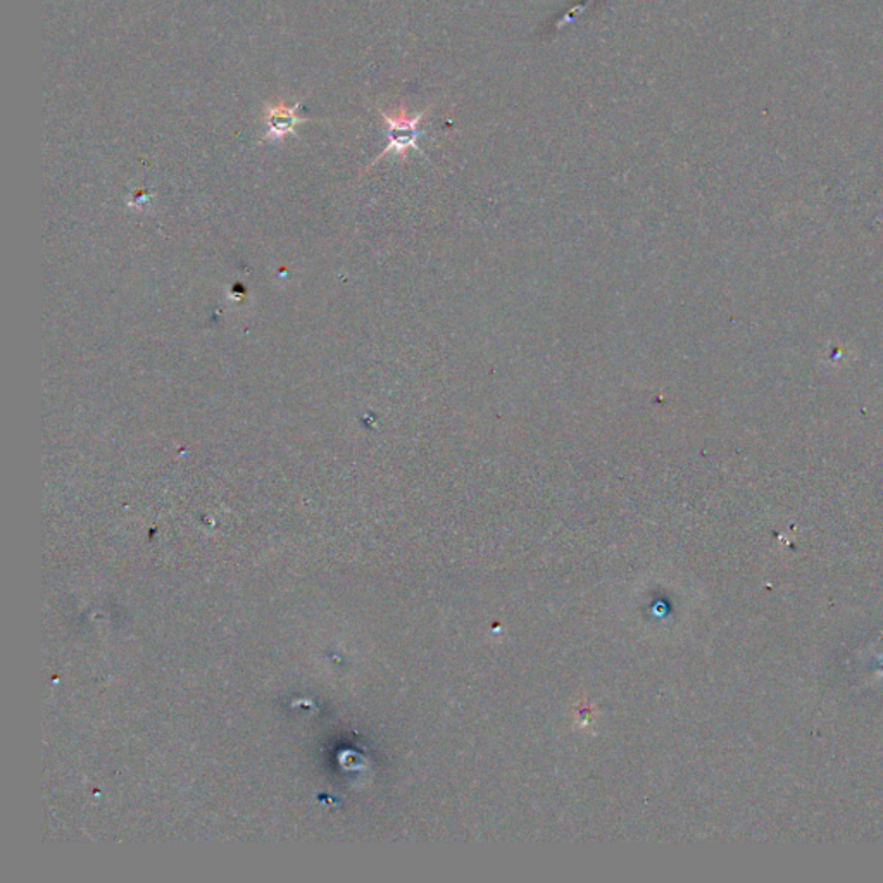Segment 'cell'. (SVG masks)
I'll list each match as a JSON object with an SVG mask.
<instances>
[{
    "label": "cell",
    "instance_id": "7a4b0ae2",
    "mask_svg": "<svg viewBox=\"0 0 883 883\" xmlns=\"http://www.w3.org/2000/svg\"><path fill=\"white\" fill-rule=\"evenodd\" d=\"M300 106L302 103H296L294 106L279 100L275 104H264L263 123L266 127L261 142H270V144H282L285 136L296 135L297 127L309 121L305 116L299 115Z\"/></svg>",
    "mask_w": 883,
    "mask_h": 883
},
{
    "label": "cell",
    "instance_id": "6da1fadb",
    "mask_svg": "<svg viewBox=\"0 0 883 883\" xmlns=\"http://www.w3.org/2000/svg\"><path fill=\"white\" fill-rule=\"evenodd\" d=\"M430 109H432V106L427 107L425 111L416 112V115H409L404 106L398 107L394 112H385L383 109H379L383 123H385L389 144L383 148V153L373 160V165H377L380 159L389 156V154H395V156L404 159L409 148H415L416 153H421V147L418 145L419 124H421Z\"/></svg>",
    "mask_w": 883,
    "mask_h": 883
}]
</instances>
